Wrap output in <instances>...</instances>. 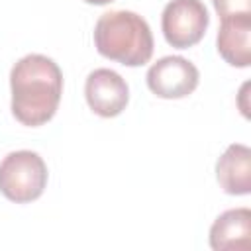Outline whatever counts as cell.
Masks as SVG:
<instances>
[{
  "mask_svg": "<svg viewBox=\"0 0 251 251\" xmlns=\"http://www.w3.org/2000/svg\"><path fill=\"white\" fill-rule=\"evenodd\" d=\"M84 96L90 110L102 118L122 114L129 102L127 82L112 69H94L84 82Z\"/></svg>",
  "mask_w": 251,
  "mask_h": 251,
  "instance_id": "obj_6",
  "label": "cell"
},
{
  "mask_svg": "<svg viewBox=\"0 0 251 251\" xmlns=\"http://www.w3.org/2000/svg\"><path fill=\"white\" fill-rule=\"evenodd\" d=\"M84 2L94 4V6H104V4H110V2H114V0H84Z\"/></svg>",
  "mask_w": 251,
  "mask_h": 251,
  "instance_id": "obj_11",
  "label": "cell"
},
{
  "mask_svg": "<svg viewBox=\"0 0 251 251\" xmlns=\"http://www.w3.org/2000/svg\"><path fill=\"white\" fill-rule=\"evenodd\" d=\"M212 2L220 20L231 16H251V0H212Z\"/></svg>",
  "mask_w": 251,
  "mask_h": 251,
  "instance_id": "obj_10",
  "label": "cell"
},
{
  "mask_svg": "<svg viewBox=\"0 0 251 251\" xmlns=\"http://www.w3.org/2000/svg\"><path fill=\"white\" fill-rule=\"evenodd\" d=\"M12 114L29 127L47 124L61 102L63 73L59 65L39 53L22 57L10 71Z\"/></svg>",
  "mask_w": 251,
  "mask_h": 251,
  "instance_id": "obj_1",
  "label": "cell"
},
{
  "mask_svg": "<svg viewBox=\"0 0 251 251\" xmlns=\"http://www.w3.org/2000/svg\"><path fill=\"white\" fill-rule=\"evenodd\" d=\"M47 176V165L35 151H12L0 163V192L16 204H27L43 194Z\"/></svg>",
  "mask_w": 251,
  "mask_h": 251,
  "instance_id": "obj_3",
  "label": "cell"
},
{
  "mask_svg": "<svg viewBox=\"0 0 251 251\" xmlns=\"http://www.w3.org/2000/svg\"><path fill=\"white\" fill-rule=\"evenodd\" d=\"M220 57L231 67H249L251 63V16L222 18L216 37Z\"/></svg>",
  "mask_w": 251,
  "mask_h": 251,
  "instance_id": "obj_8",
  "label": "cell"
},
{
  "mask_svg": "<svg viewBox=\"0 0 251 251\" xmlns=\"http://www.w3.org/2000/svg\"><path fill=\"white\" fill-rule=\"evenodd\" d=\"M145 78L149 90L155 96L165 100H178L196 90L200 73L188 59L180 55H169L153 63Z\"/></svg>",
  "mask_w": 251,
  "mask_h": 251,
  "instance_id": "obj_5",
  "label": "cell"
},
{
  "mask_svg": "<svg viewBox=\"0 0 251 251\" xmlns=\"http://www.w3.org/2000/svg\"><path fill=\"white\" fill-rule=\"evenodd\" d=\"M214 251H247L251 247V210L233 208L216 218L210 227Z\"/></svg>",
  "mask_w": 251,
  "mask_h": 251,
  "instance_id": "obj_7",
  "label": "cell"
},
{
  "mask_svg": "<svg viewBox=\"0 0 251 251\" xmlns=\"http://www.w3.org/2000/svg\"><path fill=\"white\" fill-rule=\"evenodd\" d=\"M216 178L226 194L243 196L251 192V149L231 143L216 163Z\"/></svg>",
  "mask_w": 251,
  "mask_h": 251,
  "instance_id": "obj_9",
  "label": "cell"
},
{
  "mask_svg": "<svg viewBox=\"0 0 251 251\" xmlns=\"http://www.w3.org/2000/svg\"><path fill=\"white\" fill-rule=\"evenodd\" d=\"M210 24L202 0H171L161 16V29L171 47L188 49L196 45Z\"/></svg>",
  "mask_w": 251,
  "mask_h": 251,
  "instance_id": "obj_4",
  "label": "cell"
},
{
  "mask_svg": "<svg viewBox=\"0 0 251 251\" xmlns=\"http://www.w3.org/2000/svg\"><path fill=\"white\" fill-rule=\"evenodd\" d=\"M94 45L98 53L126 67H141L153 55V33L149 24L135 12L112 10L98 18L94 25Z\"/></svg>",
  "mask_w": 251,
  "mask_h": 251,
  "instance_id": "obj_2",
  "label": "cell"
}]
</instances>
